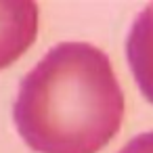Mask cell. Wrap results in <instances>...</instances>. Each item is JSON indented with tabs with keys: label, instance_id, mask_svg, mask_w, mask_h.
I'll return each mask as SVG.
<instances>
[{
	"label": "cell",
	"instance_id": "1",
	"mask_svg": "<svg viewBox=\"0 0 153 153\" xmlns=\"http://www.w3.org/2000/svg\"><path fill=\"white\" fill-rule=\"evenodd\" d=\"M13 120L36 153L103 151L124 122L109 57L88 42L53 46L21 80Z\"/></svg>",
	"mask_w": 153,
	"mask_h": 153
},
{
	"label": "cell",
	"instance_id": "2",
	"mask_svg": "<svg viewBox=\"0 0 153 153\" xmlns=\"http://www.w3.org/2000/svg\"><path fill=\"white\" fill-rule=\"evenodd\" d=\"M40 11L32 0H0V69L13 65L36 40Z\"/></svg>",
	"mask_w": 153,
	"mask_h": 153
},
{
	"label": "cell",
	"instance_id": "3",
	"mask_svg": "<svg viewBox=\"0 0 153 153\" xmlns=\"http://www.w3.org/2000/svg\"><path fill=\"white\" fill-rule=\"evenodd\" d=\"M126 57L136 86L153 103V2L136 15L126 38Z\"/></svg>",
	"mask_w": 153,
	"mask_h": 153
},
{
	"label": "cell",
	"instance_id": "4",
	"mask_svg": "<svg viewBox=\"0 0 153 153\" xmlns=\"http://www.w3.org/2000/svg\"><path fill=\"white\" fill-rule=\"evenodd\" d=\"M120 153H153V130L143 132L132 140H128Z\"/></svg>",
	"mask_w": 153,
	"mask_h": 153
}]
</instances>
